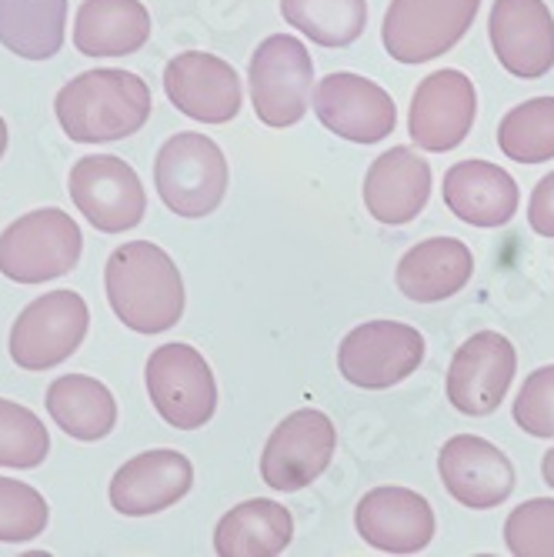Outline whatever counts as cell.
Wrapping results in <instances>:
<instances>
[{"label": "cell", "mask_w": 554, "mask_h": 557, "mask_svg": "<svg viewBox=\"0 0 554 557\" xmlns=\"http://www.w3.org/2000/svg\"><path fill=\"white\" fill-rule=\"evenodd\" d=\"M104 287L118 321L137 334L171 331L184 314V281L168 250L150 240L121 244L108 258Z\"/></svg>", "instance_id": "cell-1"}, {"label": "cell", "mask_w": 554, "mask_h": 557, "mask_svg": "<svg viewBox=\"0 0 554 557\" xmlns=\"http://www.w3.org/2000/svg\"><path fill=\"white\" fill-rule=\"evenodd\" d=\"M155 104H150V87L118 67H97L77 74L54 97V114L64 134L74 144H108L134 137Z\"/></svg>", "instance_id": "cell-2"}, {"label": "cell", "mask_w": 554, "mask_h": 557, "mask_svg": "<svg viewBox=\"0 0 554 557\" xmlns=\"http://www.w3.org/2000/svg\"><path fill=\"white\" fill-rule=\"evenodd\" d=\"M155 187L171 214L187 221L211 218L227 194L224 150L197 131L168 137L155 161Z\"/></svg>", "instance_id": "cell-3"}, {"label": "cell", "mask_w": 554, "mask_h": 557, "mask_svg": "<svg viewBox=\"0 0 554 557\" xmlns=\"http://www.w3.org/2000/svg\"><path fill=\"white\" fill-rule=\"evenodd\" d=\"M84 234L61 208H37L0 234V274L17 284H44L71 274L81 261Z\"/></svg>", "instance_id": "cell-4"}, {"label": "cell", "mask_w": 554, "mask_h": 557, "mask_svg": "<svg viewBox=\"0 0 554 557\" xmlns=\"http://www.w3.org/2000/svg\"><path fill=\"white\" fill-rule=\"evenodd\" d=\"M144 384L158 414L177 431L205 428L218 411V381L190 344H161L150 350Z\"/></svg>", "instance_id": "cell-5"}, {"label": "cell", "mask_w": 554, "mask_h": 557, "mask_svg": "<svg viewBox=\"0 0 554 557\" xmlns=\"http://www.w3.org/2000/svg\"><path fill=\"white\" fill-rule=\"evenodd\" d=\"M250 108L268 127H294L308 111L315 61L291 34H271L250 58Z\"/></svg>", "instance_id": "cell-6"}, {"label": "cell", "mask_w": 554, "mask_h": 557, "mask_svg": "<svg viewBox=\"0 0 554 557\" xmlns=\"http://www.w3.org/2000/svg\"><path fill=\"white\" fill-rule=\"evenodd\" d=\"M478 8L481 0H391L381 44L397 64H428L468 34Z\"/></svg>", "instance_id": "cell-7"}, {"label": "cell", "mask_w": 554, "mask_h": 557, "mask_svg": "<svg viewBox=\"0 0 554 557\" xmlns=\"http://www.w3.org/2000/svg\"><path fill=\"white\" fill-rule=\"evenodd\" d=\"M90 327L87 300L77 290H50L17 314L11 327V361L24 371H50L84 344Z\"/></svg>", "instance_id": "cell-8"}, {"label": "cell", "mask_w": 554, "mask_h": 557, "mask_svg": "<svg viewBox=\"0 0 554 557\" xmlns=\"http://www.w3.org/2000/svg\"><path fill=\"white\" fill-rule=\"evenodd\" d=\"M424 361V337L401 321H368L337 347V371L365 391H384L411 377Z\"/></svg>", "instance_id": "cell-9"}, {"label": "cell", "mask_w": 554, "mask_h": 557, "mask_svg": "<svg viewBox=\"0 0 554 557\" xmlns=\"http://www.w3.org/2000/svg\"><path fill=\"white\" fill-rule=\"evenodd\" d=\"M71 200L104 234H124L147 214V194L137 171L114 154H90L74 164Z\"/></svg>", "instance_id": "cell-10"}, {"label": "cell", "mask_w": 554, "mask_h": 557, "mask_svg": "<svg viewBox=\"0 0 554 557\" xmlns=\"http://www.w3.org/2000/svg\"><path fill=\"white\" fill-rule=\"evenodd\" d=\"M334 447L337 431L324 411H294L271 431L264 444L261 478L274 491H300L331 468Z\"/></svg>", "instance_id": "cell-11"}, {"label": "cell", "mask_w": 554, "mask_h": 557, "mask_svg": "<svg viewBox=\"0 0 554 557\" xmlns=\"http://www.w3.org/2000/svg\"><path fill=\"white\" fill-rule=\"evenodd\" d=\"M515 344L497 331H478L458 347L455 361L447 368V400L471 418L494 414L515 381Z\"/></svg>", "instance_id": "cell-12"}, {"label": "cell", "mask_w": 554, "mask_h": 557, "mask_svg": "<svg viewBox=\"0 0 554 557\" xmlns=\"http://www.w3.org/2000/svg\"><path fill=\"white\" fill-rule=\"evenodd\" d=\"M478 114V94L468 74L444 67L428 74L415 97H411V111H408V134L411 144L431 154H444V150H455L475 127Z\"/></svg>", "instance_id": "cell-13"}, {"label": "cell", "mask_w": 554, "mask_h": 557, "mask_svg": "<svg viewBox=\"0 0 554 557\" xmlns=\"http://www.w3.org/2000/svg\"><path fill=\"white\" fill-rule=\"evenodd\" d=\"M315 114L318 121L355 144H378L394 134L397 111L391 94L358 74H328L321 84H315Z\"/></svg>", "instance_id": "cell-14"}, {"label": "cell", "mask_w": 554, "mask_h": 557, "mask_svg": "<svg viewBox=\"0 0 554 557\" xmlns=\"http://www.w3.org/2000/svg\"><path fill=\"white\" fill-rule=\"evenodd\" d=\"M438 474L447 494L471 511H491L515 491V465L508 454L478 434L444 441L438 454Z\"/></svg>", "instance_id": "cell-15"}, {"label": "cell", "mask_w": 554, "mask_h": 557, "mask_svg": "<svg viewBox=\"0 0 554 557\" xmlns=\"http://www.w3.org/2000/svg\"><path fill=\"white\" fill-rule=\"evenodd\" d=\"M168 100L200 124H227L241 114V77L237 71L205 50H184L164 67Z\"/></svg>", "instance_id": "cell-16"}, {"label": "cell", "mask_w": 554, "mask_h": 557, "mask_svg": "<svg viewBox=\"0 0 554 557\" xmlns=\"http://www.w3.org/2000/svg\"><path fill=\"white\" fill-rule=\"evenodd\" d=\"M488 37L501 67L521 81H538L554 67V17L544 0H494Z\"/></svg>", "instance_id": "cell-17"}, {"label": "cell", "mask_w": 554, "mask_h": 557, "mask_svg": "<svg viewBox=\"0 0 554 557\" xmlns=\"http://www.w3.org/2000/svg\"><path fill=\"white\" fill-rule=\"evenodd\" d=\"M355 528L374 550L418 554L431 544L438 521L424 494L411 487H374L358 500Z\"/></svg>", "instance_id": "cell-18"}, {"label": "cell", "mask_w": 554, "mask_h": 557, "mask_svg": "<svg viewBox=\"0 0 554 557\" xmlns=\"http://www.w3.org/2000/svg\"><path fill=\"white\" fill-rule=\"evenodd\" d=\"M194 487V465L181 450L155 447L131 458L111 478V504L124 518H147L168 511Z\"/></svg>", "instance_id": "cell-19"}, {"label": "cell", "mask_w": 554, "mask_h": 557, "mask_svg": "<svg viewBox=\"0 0 554 557\" xmlns=\"http://www.w3.org/2000/svg\"><path fill=\"white\" fill-rule=\"evenodd\" d=\"M431 197V164L411 147H391L368 168L365 208L387 227L411 224Z\"/></svg>", "instance_id": "cell-20"}, {"label": "cell", "mask_w": 554, "mask_h": 557, "mask_svg": "<svg viewBox=\"0 0 554 557\" xmlns=\"http://www.w3.org/2000/svg\"><path fill=\"white\" fill-rule=\"evenodd\" d=\"M441 194L447 211L471 227H505L518 214V184L515 177L491 161L451 164Z\"/></svg>", "instance_id": "cell-21"}, {"label": "cell", "mask_w": 554, "mask_h": 557, "mask_svg": "<svg viewBox=\"0 0 554 557\" xmlns=\"http://www.w3.org/2000/svg\"><path fill=\"white\" fill-rule=\"evenodd\" d=\"M475 274L471 247L458 237H431L415 244L397 264V287L418 304H438L465 290Z\"/></svg>", "instance_id": "cell-22"}, {"label": "cell", "mask_w": 554, "mask_h": 557, "mask_svg": "<svg viewBox=\"0 0 554 557\" xmlns=\"http://www.w3.org/2000/svg\"><path fill=\"white\" fill-rule=\"evenodd\" d=\"M150 37V14L140 0H84L74 24V47L84 58H131Z\"/></svg>", "instance_id": "cell-23"}, {"label": "cell", "mask_w": 554, "mask_h": 557, "mask_svg": "<svg viewBox=\"0 0 554 557\" xmlns=\"http://www.w3.org/2000/svg\"><path fill=\"white\" fill-rule=\"evenodd\" d=\"M294 537V518L284 504L250 497L231 508L214 531V550L221 557H274Z\"/></svg>", "instance_id": "cell-24"}, {"label": "cell", "mask_w": 554, "mask_h": 557, "mask_svg": "<svg viewBox=\"0 0 554 557\" xmlns=\"http://www.w3.org/2000/svg\"><path fill=\"white\" fill-rule=\"evenodd\" d=\"M47 411L74 441H104L118 428L114 394L87 374H64L47 387Z\"/></svg>", "instance_id": "cell-25"}, {"label": "cell", "mask_w": 554, "mask_h": 557, "mask_svg": "<svg viewBox=\"0 0 554 557\" xmlns=\"http://www.w3.org/2000/svg\"><path fill=\"white\" fill-rule=\"evenodd\" d=\"M67 0H0V44L24 61H47L64 47Z\"/></svg>", "instance_id": "cell-26"}, {"label": "cell", "mask_w": 554, "mask_h": 557, "mask_svg": "<svg viewBox=\"0 0 554 557\" xmlns=\"http://www.w3.org/2000/svg\"><path fill=\"white\" fill-rule=\"evenodd\" d=\"M281 17L321 47H347L365 34L368 0H281Z\"/></svg>", "instance_id": "cell-27"}, {"label": "cell", "mask_w": 554, "mask_h": 557, "mask_svg": "<svg viewBox=\"0 0 554 557\" xmlns=\"http://www.w3.org/2000/svg\"><path fill=\"white\" fill-rule=\"evenodd\" d=\"M497 147L518 164L554 161V97L525 100L497 124Z\"/></svg>", "instance_id": "cell-28"}, {"label": "cell", "mask_w": 554, "mask_h": 557, "mask_svg": "<svg viewBox=\"0 0 554 557\" xmlns=\"http://www.w3.org/2000/svg\"><path fill=\"white\" fill-rule=\"evenodd\" d=\"M50 454V434L44 421L24 404L0 397V468L30 471Z\"/></svg>", "instance_id": "cell-29"}, {"label": "cell", "mask_w": 554, "mask_h": 557, "mask_svg": "<svg viewBox=\"0 0 554 557\" xmlns=\"http://www.w3.org/2000/svg\"><path fill=\"white\" fill-rule=\"evenodd\" d=\"M47 518V500L37 487L14 478H0V541H34L37 534H44Z\"/></svg>", "instance_id": "cell-30"}, {"label": "cell", "mask_w": 554, "mask_h": 557, "mask_svg": "<svg viewBox=\"0 0 554 557\" xmlns=\"http://www.w3.org/2000/svg\"><path fill=\"white\" fill-rule=\"evenodd\" d=\"M505 544L515 557H554V500H525L505 521Z\"/></svg>", "instance_id": "cell-31"}, {"label": "cell", "mask_w": 554, "mask_h": 557, "mask_svg": "<svg viewBox=\"0 0 554 557\" xmlns=\"http://www.w3.org/2000/svg\"><path fill=\"white\" fill-rule=\"evenodd\" d=\"M515 424L531 437H554V364L525 377L515 400Z\"/></svg>", "instance_id": "cell-32"}, {"label": "cell", "mask_w": 554, "mask_h": 557, "mask_svg": "<svg viewBox=\"0 0 554 557\" xmlns=\"http://www.w3.org/2000/svg\"><path fill=\"white\" fill-rule=\"evenodd\" d=\"M528 221H531L534 234H541V237H554V171H551V174H544V177L538 181V187L531 190Z\"/></svg>", "instance_id": "cell-33"}, {"label": "cell", "mask_w": 554, "mask_h": 557, "mask_svg": "<svg viewBox=\"0 0 554 557\" xmlns=\"http://www.w3.org/2000/svg\"><path fill=\"white\" fill-rule=\"evenodd\" d=\"M541 478H544L547 487H554V447L544 454V461H541Z\"/></svg>", "instance_id": "cell-34"}, {"label": "cell", "mask_w": 554, "mask_h": 557, "mask_svg": "<svg viewBox=\"0 0 554 557\" xmlns=\"http://www.w3.org/2000/svg\"><path fill=\"white\" fill-rule=\"evenodd\" d=\"M4 150H8V124L0 117V158H4Z\"/></svg>", "instance_id": "cell-35"}]
</instances>
